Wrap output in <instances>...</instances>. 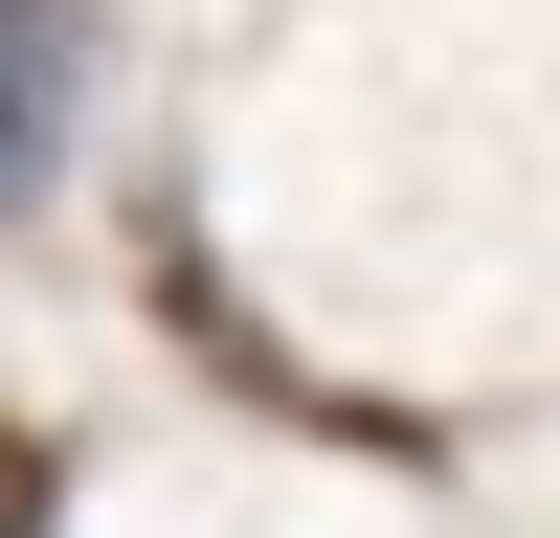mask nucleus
Here are the masks:
<instances>
[{"instance_id": "f257e3e1", "label": "nucleus", "mask_w": 560, "mask_h": 538, "mask_svg": "<svg viewBox=\"0 0 560 538\" xmlns=\"http://www.w3.org/2000/svg\"><path fill=\"white\" fill-rule=\"evenodd\" d=\"M68 90H90V23L68 0H0V224L68 179Z\"/></svg>"}]
</instances>
